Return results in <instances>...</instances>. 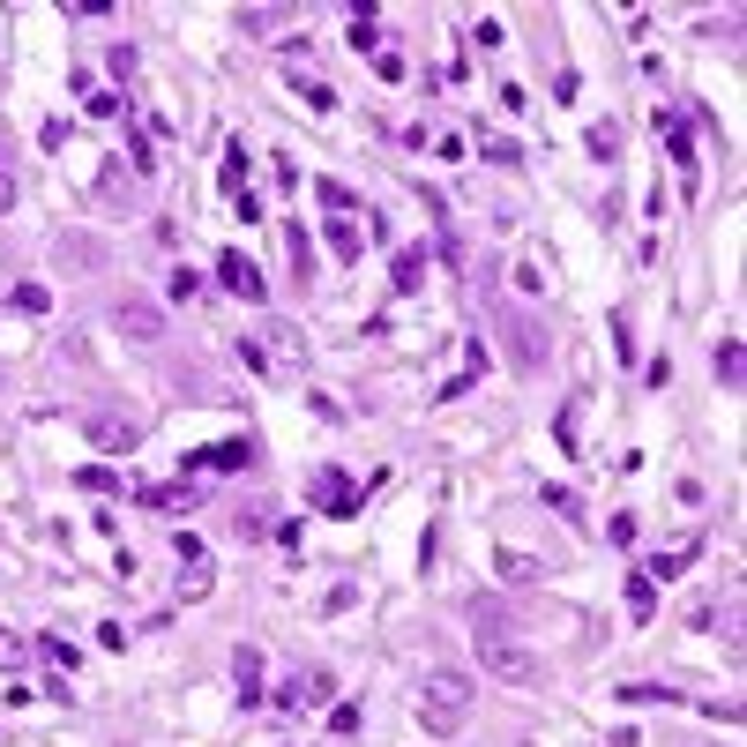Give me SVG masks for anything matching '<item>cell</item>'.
Masks as SVG:
<instances>
[{
	"instance_id": "cell-11",
	"label": "cell",
	"mask_w": 747,
	"mask_h": 747,
	"mask_svg": "<svg viewBox=\"0 0 747 747\" xmlns=\"http://www.w3.org/2000/svg\"><path fill=\"white\" fill-rule=\"evenodd\" d=\"M232 680H240V710H262V650H254V643H240Z\"/></svg>"
},
{
	"instance_id": "cell-22",
	"label": "cell",
	"mask_w": 747,
	"mask_h": 747,
	"mask_svg": "<svg viewBox=\"0 0 747 747\" xmlns=\"http://www.w3.org/2000/svg\"><path fill=\"white\" fill-rule=\"evenodd\" d=\"M740 367H747V359H740V337H725V344H718V381H725V389H740Z\"/></svg>"
},
{
	"instance_id": "cell-25",
	"label": "cell",
	"mask_w": 747,
	"mask_h": 747,
	"mask_svg": "<svg viewBox=\"0 0 747 747\" xmlns=\"http://www.w3.org/2000/svg\"><path fill=\"white\" fill-rule=\"evenodd\" d=\"M621 703H680V688H650V680H635V688H621Z\"/></svg>"
},
{
	"instance_id": "cell-20",
	"label": "cell",
	"mask_w": 747,
	"mask_h": 747,
	"mask_svg": "<svg viewBox=\"0 0 747 747\" xmlns=\"http://www.w3.org/2000/svg\"><path fill=\"white\" fill-rule=\"evenodd\" d=\"M277 23H284L277 8H240V30H247V38H277Z\"/></svg>"
},
{
	"instance_id": "cell-26",
	"label": "cell",
	"mask_w": 747,
	"mask_h": 747,
	"mask_svg": "<svg viewBox=\"0 0 747 747\" xmlns=\"http://www.w3.org/2000/svg\"><path fill=\"white\" fill-rule=\"evenodd\" d=\"M299 98H307L314 113H337V90H329V83H314V75H307V83H299Z\"/></svg>"
},
{
	"instance_id": "cell-36",
	"label": "cell",
	"mask_w": 747,
	"mask_h": 747,
	"mask_svg": "<svg viewBox=\"0 0 747 747\" xmlns=\"http://www.w3.org/2000/svg\"><path fill=\"white\" fill-rule=\"evenodd\" d=\"M284 247H292V262H299V277H307V262H314V247H307V232H299V225H292V232H284Z\"/></svg>"
},
{
	"instance_id": "cell-6",
	"label": "cell",
	"mask_w": 747,
	"mask_h": 747,
	"mask_svg": "<svg viewBox=\"0 0 747 747\" xmlns=\"http://www.w3.org/2000/svg\"><path fill=\"white\" fill-rule=\"evenodd\" d=\"M217 284H225V292H232V299H269V284H262V269H254V262H247V254H240V247H225V254H217Z\"/></svg>"
},
{
	"instance_id": "cell-27",
	"label": "cell",
	"mask_w": 747,
	"mask_h": 747,
	"mask_svg": "<svg viewBox=\"0 0 747 747\" xmlns=\"http://www.w3.org/2000/svg\"><path fill=\"white\" fill-rule=\"evenodd\" d=\"M75 486H83V494H113L120 479H113V471H105V464H90V471H75Z\"/></svg>"
},
{
	"instance_id": "cell-14",
	"label": "cell",
	"mask_w": 747,
	"mask_h": 747,
	"mask_svg": "<svg viewBox=\"0 0 747 747\" xmlns=\"http://www.w3.org/2000/svg\"><path fill=\"white\" fill-rule=\"evenodd\" d=\"M419 277H426V247H404L389 269V292H419Z\"/></svg>"
},
{
	"instance_id": "cell-24",
	"label": "cell",
	"mask_w": 747,
	"mask_h": 747,
	"mask_svg": "<svg viewBox=\"0 0 747 747\" xmlns=\"http://www.w3.org/2000/svg\"><path fill=\"white\" fill-rule=\"evenodd\" d=\"M314 195H322V202H329V210H337V217H352V210H359V202H352V187H344V180H322V187H314Z\"/></svg>"
},
{
	"instance_id": "cell-2",
	"label": "cell",
	"mask_w": 747,
	"mask_h": 747,
	"mask_svg": "<svg viewBox=\"0 0 747 747\" xmlns=\"http://www.w3.org/2000/svg\"><path fill=\"white\" fill-rule=\"evenodd\" d=\"M479 665L508 688H546V658H538L531 643H516V635H479Z\"/></svg>"
},
{
	"instance_id": "cell-1",
	"label": "cell",
	"mask_w": 747,
	"mask_h": 747,
	"mask_svg": "<svg viewBox=\"0 0 747 747\" xmlns=\"http://www.w3.org/2000/svg\"><path fill=\"white\" fill-rule=\"evenodd\" d=\"M471 703H479V688H471L464 673H426V688H419L426 733H456V725L471 718Z\"/></svg>"
},
{
	"instance_id": "cell-13",
	"label": "cell",
	"mask_w": 747,
	"mask_h": 747,
	"mask_svg": "<svg viewBox=\"0 0 747 747\" xmlns=\"http://www.w3.org/2000/svg\"><path fill=\"white\" fill-rule=\"evenodd\" d=\"M583 150H591L598 165H613V157H621V120H591L583 127Z\"/></svg>"
},
{
	"instance_id": "cell-5",
	"label": "cell",
	"mask_w": 747,
	"mask_h": 747,
	"mask_svg": "<svg viewBox=\"0 0 747 747\" xmlns=\"http://www.w3.org/2000/svg\"><path fill=\"white\" fill-rule=\"evenodd\" d=\"M314 508H322V516H359V486L344 479L337 464H322L314 471Z\"/></svg>"
},
{
	"instance_id": "cell-23",
	"label": "cell",
	"mask_w": 747,
	"mask_h": 747,
	"mask_svg": "<svg viewBox=\"0 0 747 747\" xmlns=\"http://www.w3.org/2000/svg\"><path fill=\"white\" fill-rule=\"evenodd\" d=\"M38 650H45V658H53V665H60V673H75V665H83V650H75V643H68V635H45V643H38Z\"/></svg>"
},
{
	"instance_id": "cell-17",
	"label": "cell",
	"mask_w": 747,
	"mask_h": 747,
	"mask_svg": "<svg viewBox=\"0 0 747 747\" xmlns=\"http://www.w3.org/2000/svg\"><path fill=\"white\" fill-rule=\"evenodd\" d=\"M352 53H381V23H374V8H352Z\"/></svg>"
},
{
	"instance_id": "cell-19",
	"label": "cell",
	"mask_w": 747,
	"mask_h": 747,
	"mask_svg": "<svg viewBox=\"0 0 747 747\" xmlns=\"http://www.w3.org/2000/svg\"><path fill=\"white\" fill-rule=\"evenodd\" d=\"M329 247H337L344 262H359V225L352 217H329Z\"/></svg>"
},
{
	"instance_id": "cell-32",
	"label": "cell",
	"mask_w": 747,
	"mask_h": 747,
	"mask_svg": "<svg viewBox=\"0 0 747 747\" xmlns=\"http://www.w3.org/2000/svg\"><path fill=\"white\" fill-rule=\"evenodd\" d=\"M329 733H359V703H329Z\"/></svg>"
},
{
	"instance_id": "cell-18",
	"label": "cell",
	"mask_w": 747,
	"mask_h": 747,
	"mask_svg": "<svg viewBox=\"0 0 747 747\" xmlns=\"http://www.w3.org/2000/svg\"><path fill=\"white\" fill-rule=\"evenodd\" d=\"M650 606H658V583H650V568H635V576H628V613L643 621Z\"/></svg>"
},
{
	"instance_id": "cell-35",
	"label": "cell",
	"mask_w": 747,
	"mask_h": 747,
	"mask_svg": "<svg viewBox=\"0 0 747 747\" xmlns=\"http://www.w3.org/2000/svg\"><path fill=\"white\" fill-rule=\"evenodd\" d=\"M30 658V643H23V635H8V628H0V665H23Z\"/></svg>"
},
{
	"instance_id": "cell-37",
	"label": "cell",
	"mask_w": 747,
	"mask_h": 747,
	"mask_svg": "<svg viewBox=\"0 0 747 747\" xmlns=\"http://www.w3.org/2000/svg\"><path fill=\"white\" fill-rule=\"evenodd\" d=\"M8 202H15V180H8V172H0V210H8Z\"/></svg>"
},
{
	"instance_id": "cell-9",
	"label": "cell",
	"mask_w": 747,
	"mask_h": 747,
	"mask_svg": "<svg viewBox=\"0 0 747 747\" xmlns=\"http://www.w3.org/2000/svg\"><path fill=\"white\" fill-rule=\"evenodd\" d=\"M658 127H665V150H673V165H680V187H695V135H688V120L680 113H658Z\"/></svg>"
},
{
	"instance_id": "cell-30",
	"label": "cell",
	"mask_w": 747,
	"mask_h": 747,
	"mask_svg": "<svg viewBox=\"0 0 747 747\" xmlns=\"http://www.w3.org/2000/svg\"><path fill=\"white\" fill-rule=\"evenodd\" d=\"M83 113H90V120H113V113H120V98H113V90H90Z\"/></svg>"
},
{
	"instance_id": "cell-10",
	"label": "cell",
	"mask_w": 747,
	"mask_h": 747,
	"mask_svg": "<svg viewBox=\"0 0 747 747\" xmlns=\"http://www.w3.org/2000/svg\"><path fill=\"white\" fill-rule=\"evenodd\" d=\"M53 254H60L68 269H105V240H98V232H60Z\"/></svg>"
},
{
	"instance_id": "cell-33",
	"label": "cell",
	"mask_w": 747,
	"mask_h": 747,
	"mask_svg": "<svg viewBox=\"0 0 747 747\" xmlns=\"http://www.w3.org/2000/svg\"><path fill=\"white\" fill-rule=\"evenodd\" d=\"M688 553H695V546H673V553H658V561H650V568H658V583H665V576H680V568H688Z\"/></svg>"
},
{
	"instance_id": "cell-31",
	"label": "cell",
	"mask_w": 747,
	"mask_h": 747,
	"mask_svg": "<svg viewBox=\"0 0 747 747\" xmlns=\"http://www.w3.org/2000/svg\"><path fill=\"white\" fill-rule=\"evenodd\" d=\"M165 292H172V299H195V292H202V277H195V269H172Z\"/></svg>"
},
{
	"instance_id": "cell-7",
	"label": "cell",
	"mask_w": 747,
	"mask_h": 747,
	"mask_svg": "<svg viewBox=\"0 0 747 747\" xmlns=\"http://www.w3.org/2000/svg\"><path fill=\"white\" fill-rule=\"evenodd\" d=\"M329 703H337V673H322V665H307L284 695V710H329Z\"/></svg>"
},
{
	"instance_id": "cell-3",
	"label": "cell",
	"mask_w": 747,
	"mask_h": 747,
	"mask_svg": "<svg viewBox=\"0 0 747 747\" xmlns=\"http://www.w3.org/2000/svg\"><path fill=\"white\" fill-rule=\"evenodd\" d=\"M501 329H508V344H516V367H523V374H538V367H546V329H538L531 314L501 307Z\"/></svg>"
},
{
	"instance_id": "cell-4",
	"label": "cell",
	"mask_w": 747,
	"mask_h": 747,
	"mask_svg": "<svg viewBox=\"0 0 747 747\" xmlns=\"http://www.w3.org/2000/svg\"><path fill=\"white\" fill-rule=\"evenodd\" d=\"M113 329H120V337H135V344H157V337H165V307H157V299H120Z\"/></svg>"
},
{
	"instance_id": "cell-15",
	"label": "cell",
	"mask_w": 747,
	"mask_h": 747,
	"mask_svg": "<svg viewBox=\"0 0 747 747\" xmlns=\"http://www.w3.org/2000/svg\"><path fill=\"white\" fill-rule=\"evenodd\" d=\"M538 576H546V561H531V553H516V546L501 553V583H516V591H523V583H538Z\"/></svg>"
},
{
	"instance_id": "cell-29",
	"label": "cell",
	"mask_w": 747,
	"mask_h": 747,
	"mask_svg": "<svg viewBox=\"0 0 747 747\" xmlns=\"http://www.w3.org/2000/svg\"><path fill=\"white\" fill-rule=\"evenodd\" d=\"M15 307H23V314H45L53 299H45V284H15Z\"/></svg>"
},
{
	"instance_id": "cell-12",
	"label": "cell",
	"mask_w": 747,
	"mask_h": 747,
	"mask_svg": "<svg viewBox=\"0 0 747 747\" xmlns=\"http://www.w3.org/2000/svg\"><path fill=\"white\" fill-rule=\"evenodd\" d=\"M195 464H202V471H247V464H254V441H217V449H202Z\"/></svg>"
},
{
	"instance_id": "cell-21",
	"label": "cell",
	"mask_w": 747,
	"mask_h": 747,
	"mask_svg": "<svg viewBox=\"0 0 747 747\" xmlns=\"http://www.w3.org/2000/svg\"><path fill=\"white\" fill-rule=\"evenodd\" d=\"M247 172H254V157H247V150H232V157H225V172H217V180H225V195H247Z\"/></svg>"
},
{
	"instance_id": "cell-28",
	"label": "cell",
	"mask_w": 747,
	"mask_h": 747,
	"mask_svg": "<svg viewBox=\"0 0 747 747\" xmlns=\"http://www.w3.org/2000/svg\"><path fill=\"white\" fill-rule=\"evenodd\" d=\"M127 165H135V172H157V142L135 135V142H127Z\"/></svg>"
},
{
	"instance_id": "cell-16",
	"label": "cell",
	"mask_w": 747,
	"mask_h": 747,
	"mask_svg": "<svg viewBox=\"0 0 747 747\" xmlns=\"http://www.w3.org/2000/svg\"><path fill=\"white\" fill-rule=\"evenodd\" d=\"M142 508H195V486H142Z\"/></svg>"
},
{
	"instance_id": "cell-34",
	"label": "cell",
	"mask_w": 747,
	"mask_h": 747,
	"mask_svg": "<svg viewBox=\"0 0 747 747\" xmlns=\"http://www.w3.org/2000/svg\"><path fill=\"white\" fill-rule=\"evenodd\" d=\"M546 508H561L568 523H583V508H576V494H568V486H546Z\"/></svg>"
},
{
	"instance_id": "cell-8",
	"label": "cell",
	"mask_w": 747,
	"mask_h": 747,
	"mask_svg": "<svg viewBox=\"0 0 747 747\" xmlns=\"http://www.w3.org/2000/svg\"><path fill=\"white\" fill-rule=\"evenodd\" d=\"M90 441H98L105 456H127L142 441V426L135 419H120V411H90Z\"/></svg>"
}]
</instances>
